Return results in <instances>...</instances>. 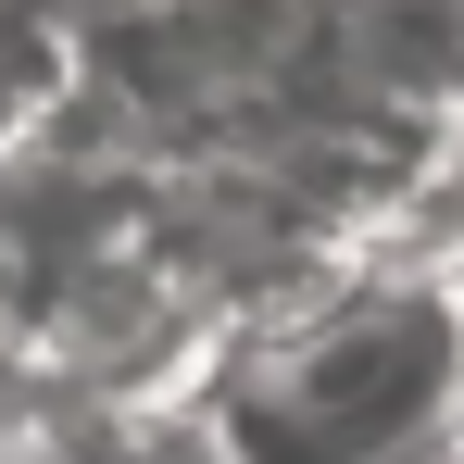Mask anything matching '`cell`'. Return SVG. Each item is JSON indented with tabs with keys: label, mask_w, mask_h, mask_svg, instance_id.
<instances>
[{
	"label": "cell",
	"mask_w": 464,
	"mask_h": 464,
	"mask_svg": "<svg viewBox=\"0 0 464 464\" xmlns=\"http://www.w3.org/2000/svg\"><path fill=\"white\" fill-rule=\"evenodd\" d=\"M188 401L227 464H427L464 440V264H326L214 326Z\"/></svg>",
	"instance_id": "cell-1"
}]
</instances>
